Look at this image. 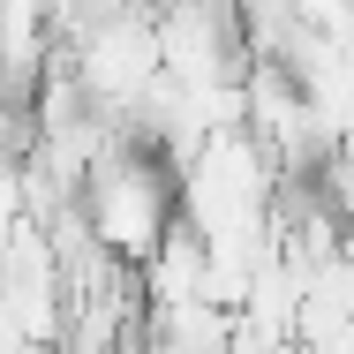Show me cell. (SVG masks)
<instances>
[{
    "instance_id": "1",
    "label": "cell",
    "mask_w": 354,
    "mask_h": 354,
    "mask_svg": "<svg viewBox=\"0 0 354 354\" xmlns=\"http://www.w3.org/2000/svg\"><path fill=\"white\" fill-rule=\"evenodd\" d=\"M75 212L91 226V241L136 272L143 257L158 249V234L181 218V174L151 151V143L113 136L91 166H83V189H75Z\"/></svg>"
},
{
    "instance_id": "2",
    "label": "cell",
    "mask_w": 354,
    "mask_h": 354,
    "mask_svg": "<svg viewBox=\"0 0 354 354\" xmlns=\"http://www.w3.org/2000/svg\"><path fill=\"white\" fill-rule=\"evenodd\" d=\"M151 30H158V75L181 91L241 83L257 61L234 0H166V8H151Z\"/></svg>"
},
{
    "instance_id": "3",
    "label": "cell",
    "mask_w": 354,
    "mask_h": 354,
    "mask_svg": "<svg viewBox=\"0 0 354 354\" xmlns=\"http://www.w3.org/2000/svg\"><path fill=\"white\" fill-rule=\"evenodd\" d=\"M339 257L354 264V204H339Z\"/></svg>"
},
{
    "instance_id": "4",
    "label": "cell",
    "mask_w": 354,
    "mask_h": 354,
    "mask_svg": "<svg viewBox=\"0 0 354 354\" xmlns=\"http://www.w3.org/2000/svg\"><path fill=\"white\" fill-rule=\"evenodd\" d=\"M136 8H166V0H136Z\"/></svg>"
}]
</instances>
